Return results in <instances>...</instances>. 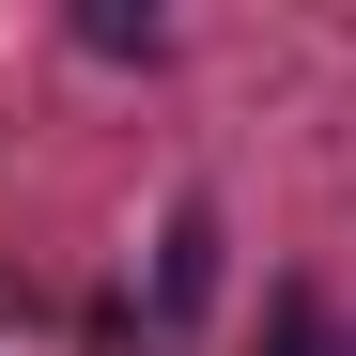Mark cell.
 <instances>
[{
	"label": "cell",
	"instance_id": "obj_1",
	"mask_svg": "<svg viewBox=\"0 0 356 356\" xmlns=\"http://www.w3.org/2000/svg\"><path fill=\"white\" fill-rule=\"evenodd\" d=\"M264 356H356V341L325 325V294H279V310H264Z\"/></svg>",
	"mask_w": 356,
	"mask_h": 356
},
{
	"label": "cell",
	"instance_id": "obj_2",
	"mask_svg": "<svg viewBox=\"0 0 356 356\" xmlns=\"http://www.w3.org/2000/svg\"><path fill=\"white\" fill-rule=\"evenodd\" d=\"M78 47H108V63H155L170 31H155V16H108V0H93V16H78Z\"/></svg>",
	"mask_w": 356,
	"mask_h": 356
}]
</instances>
